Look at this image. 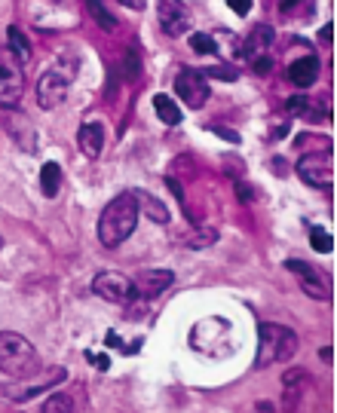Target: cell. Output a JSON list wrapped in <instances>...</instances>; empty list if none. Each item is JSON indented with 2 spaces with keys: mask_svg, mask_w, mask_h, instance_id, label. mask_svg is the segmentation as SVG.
<instances>
[{
  "mask_svg": "<svg viewBox=\"0 0 337 413\" xmlns=\"http://www.w3.org/2000/svg\"><path fill=\"white\" fill-rule=\"evenodd\" d=\"M306 0H279V12L282 16H295V12H304Z\"/></svg>",
  "mask_w": 337,
  "mask_h": 413,
  "instance_id": "cb8c5ba5",
  "label": "cell"
},
{
  "mask_svg": "<svg viewBox=\"0 0 337 413\" xmlns=\"http://www.w3.org/2000/svg\"><path fill=\"white\" fill-rule=\"evenodd\" d=\"M0 248H3V239H0Z\"/></svg>",
  "mask_w": 337,
  "mask_h": 413,
  "instance_id": "1f68e13d",
  "label": "cell"
},
{
  "mask_svg": "<svg viewBox=\"0 0 337 413\" xmlns=\"http://www.w3.org/2000/svg\"><path fill=\"white\" fill-rule=\"evenodd\" d=\"M6 43H10V49H6V53L16 58L19 64H28V62H31V43H28V37L21 34L16 25L6 28Z\"/></svg>",
  "mask_w": 337,
  "mask_h": 413,
  "instance_id": "e0dca14e",
  "label": "cell"
},
{
  "mask_svg": "<svg viewBox=\"0 0 337 413\" xmlns=\"http://www.w3.org/2000/svg\"><path fill=\"white\" fill-rule=\"evenodd\" d=\"M285 270L295 272V276L300 279V288H304L310 297H316V300H328V297H331V294H328L325 279H322V272L316 267H310V263H304V261H285Z\"/></svg>",
  "mask_w": 337,
  "mask_h": 413,
  "instance_id": "30bf717a",
  "label": "cell"
},
{
  "mask_svg": "<svg viewBox=\"0 0 337 413\" xmlns=\"http://www.w3.org/2000/svg\"><path fill=\"white\" fill-rule=\"evenodd\" d=\"M77 77V58L68 55L64 62H58L55 68H49L43 77L37 80V105L43 110L58 107L64 98H68V89Z\"/></svg>",
  "mask_w": 337,
  "mask_h": 413,
  "instance_id": "277c9868",
  "label": "cell"
},
{
  "mask_svg": "<svg viewBox=\"0 0 337 413\" xmlns=\"http://www.w3.org/2000/svg\"><path fill=\"white\" fill-rule=\"evenodd\" d=\"M206 77H215V80H236V71L233 68H211V71H202Z\"/></svg>",
  "mask_w": 337,
  "mask_h": 413,
  "instance_id": "484cf974",
  "label": "cell"
},
{
  "mask_svg": "<svg viewBox=\"0 0 337 413\" xmlns=\"http://www.w3.org/2000/svg\"><path fill=\"white\" fill-rule=\"evenodd\" d=\"M236 196L243 199V202H252V199H258V190H254L252 184H236Z\"/></svg>",
  "mask_w": 337,
  "mask_h": 413,
  "instance_id": "d4e9b609",
  "label": "cell"
},
{
  "mask_svg": "<svg viewBox=\"0 0 337 413\" xmlns=\"http://www.w3.org/2000/svg\"><path fill=\"white\" fill-rule=\"evenodd\" d=\"M132 196H135V202H138V211L144 209V215H148L150 220H157V224H168V209L159 202L157 196H150L148 190H132Z\"/></svg>",
  "mask_w": 337,
  "mask_h": 413,
  "instance_id": "2e32d148",
  "label": "cell"
},
{
  "mask_svg": "<svg viewBox=\"0 0 337 413\" xmlns=\"http://www.w3.org/2000/svg\"><path fill=\"white\" fill-rule=\"evenodd\" d=\"M273 40H276V31H273V28H270V25H254V31L245 37V43L239 46V53H243L248 62H254V58H261V55L270 53Z\"/></svg>",
  "mask_w": 337,
  "mask_h": 413,
  "instance_id": "4fadbf2b",
  "label": "cell"
},
{
  "mask_svg": "<svg viewBox=\"0 0 337 413\" xmlns=\"http://www.w3.org/2000/svg\"><path fill=\"white\" fill-rule=\"evenodd\" d=\"M138 215H141V211H138V202H135V196H132V190L114 196L111 202L105 205L101 218H98V239H101V245H105V248L123 245V242L135 233Z\"/></svg>",
  "mask_w": 337,
  "mask_h": 413,
  "instance_id": "6da1fadb",
  "label": "cell"
},
{
  "mask_svg": "<svg viewBox=\"0 0 337 413\" xmlns=\"http://www.w3.org/2000/svg\"><path fill=\"white\" fill-rule=\"evenodd\" d=\"M0 371L12 380H31L43 371L40 355L16 331H0Z\"/></svg>",
  "mask_w": 337,
  "mask_h": 413,
  "instance_id": "7a4b0ae2",
  "label": "cell"
},
{
  "mask_svg": "<svg viewBox=\"0 0 337 413\" xmlns=\"http://www.w3.org/2000/svg\"><path fill=\"white\" fill-rule=\"evenodd\" d=\"M190 49L200 55H218V40L211 34H190Z\"/></svg>",
  "mask_w": 337,
  "mask_h": 413,
  "instance_id": "ffe728a7",
  "label": "cell"
},
{
  "mask_svg": "<svg viewBox=\"0 0 337 413\" xmlns=\"http://www.w3.org/2000/svg\"><path fill=\"white\" fill-rule=\"evenodd\" d=\"M288 80L297 86V89H310L319 80V58L316 55H304L297 62L288 64Z\"/></svg>",
  "mask_w": 337,
  "mask_h": 413,
  "instance_id": "9a60e30c",
  "label": "cell"
},
{
  "mask_svg": "<svg viewBox=\"0 0 337 413\" xmlns=\"http://www.w3.org/2000/svg\"><path fill=\"white\" fill-rule=\"evenodd\" d=\"M58 187H62V168H58V162H43L40 168V190L46 199L58 196Z\"/></svg>",
  "mask_w": 337,
  "mask_h": 413,
  "instance_id": "ac0fdd59",
  "label": "cell"
},
{
  "mask_svg": "<svg viewBox=\"0 0 337 413\" xmlns=\"http://www.w3.org/2000/svg\"><path fill=\"white\" fill-rule=\"evenodd\" d=\"M21 95H25V77H21V64L10 53H0V107L16 110Z\"/></svg>",
  "mask_w": 337,
  "mask_h": 413,
  "instance_id": "5b68a950",
  "label": "cell"
},
{
  "mask_svg": "<svg viewBox=\"0 0 337 413\" xmlns=\"http://www.w3.org/2000/svg\"><path fill=\"white\" fill-rule=\"evenodd\" d=\"M310 245L316 248L319 254H328L334 248V239H331V233L328 230H322V227H313L310 230Z\"/></svg>",
  "mask_w": 337,
  "mask_h": 413,
  "instance_id": "44dd1931",
  "label": "cell"
},
{
  "mask_svg": "<svg viewBox=\"0 0 337 413\" xmlns=\"http://www.w3.org/2000/svg\"><path fill=\"white\" fill-rule=\"evenodd\" d=\"M77 144H80V150H83L86 159H98L101 147H105V126H101L98 120L83 123V126L77 129Z\"/></svg>",
  "mask_w": 337,
  "mask_h": 413,
  "instance_id": "7c38bea8",
  "label": "cell"
},
{
  "mask_svg": "<svg viewBox=\"0 0 337 413\" xmlns=\"http://www.w3.org/2000/svg\"><path fill=\"white\" fill-rule=\"evenodd\" d=\"M297 175H300V181L310 184V187H328L331 175H334L331 147H328V150H316V153H304V157L297 159Z\"/></svg>",
  "mask_w": 337,
  "mask_h": 413,
  "instance_id": "52a82bcc",
  "label": "cell"
},
{
  "mask_svg": "<svg viewBox=\"0 0 337 413\" xmlns=\"http://www.w3.org/2000/svg\"><path fill=\"white\" fill-rule=\"evenodd\" d=\"M252 68H254V73H267V71H273V58H270V55L254 58V62H252Z\"/></svg>",
  "mask_w": 337,
  "mask_h": 413,
  "instance_id": "4316f807",
  "label": "cell"
},
{
  "mask_svg": "<svg viewBox=\"0 0 337 413\" xmlns=\"http://www.w3.org/2000/svg\"><path fill=\"white\" fill-rule=\"evenodd\" d=\"M215 239H218L215 230H202V227H200V230H196V233L187 239V245H190V248H209Z\"/></svg>",
  "mask_w": 337,
  "mask_h": 413,
  "instance_id": "7402d4cb",
  "label": "cell"
},
{
  "mask_svg": "<svg viewBox=\"0 0 337 413\" xmlns=\"http://www.w3.org/2000/svg\"><path fill=\"white\" fill-rule=\"evenodd\" d=\"M227 3H230V10L236 16H248V10H252V0H227Z\"/></svg>",
  "mask_w": 337,
  "mask_h": 413,
  "instance_id": "83f0119b",
  "label": "cell"
},
{
  "mask_svg": "<svg viewBox=\"0 0 337 413\" xmlns=\"http://www.w3.org/2000/svg\"><path fill=\"white\" fill-rule=\"evenodd\" d=\"M3 129H6V135H10L12 141L21 147V150H28V153L37 150V132L31 129V123H28L21 114H10V116H6Z\"/></svg>",
  "mask_w": 337,
  "mask_h": 413,
  "instance_id": "5bb4252c",
  "label": "cell"
},
{
  "mask_svg": "<svg viewBox=\"0 0 337 413\" xmlns=\"http://www.w3.org/2000/svg\"><path fill=\"white\" fill-rule=\"evenodd\" d=\"M172 282H175V272L172 270H141L135 279H132L138 297H144V300H153L157 294H163Z\"/></svg>",
  "mask_w": 337,
  "mask_h": 413,
  "instance_id": "8fae6325",
  "label": "cell"
},
{
  "mask_svg": "<svg viewBox=\"0 0 337 413\" xmlns=\"http://www.w3.org/2000/svg\"><path fill=\"white\" fill-rule=\"evenodd\" d=\"M153 110H157L159 123H166V126H178L181 123V107L175 105L168 95H157V98H153Z\"/></svg>",
  "mask_w": 337,
  "mask_h": 413,
  "instance_id": "d6986e66",
  "label": "cell"
},
{
  "mask_svg": "<svg viewBox=\"0 0 337 413\" xmlns=\"http://www.w3.org/2000/svg\"><path fill=\"white\" fill-rule=\"evenodd\" d=\"M175 92L181 95V101H184L187 107H202L209 101V77L202 71H193V68H181L178 77H175Z\"/></svg>",
  "mask_w": 337,
  "mask_h": 413,
  "instance_id": "ba28073f",
  "label": "cell"
},
{
  "mask_svg": "<svg viewBox=\"0 0 337 413\" xmlns=\"http://www.w3.org/2000/svg\"><path fill=\"white\" fill-rule=\"evenodd\" d=\"M297 352V334L285 324L276 322H261L258 328V355H254V367H270L288 361Z\"/></svg>",
  "mask_w": 337,
  "mask_h": 413,
  "instance_id": "3957f363",
  "label": "cell"
},
{
  "mask_svg": "<svg viewBox=\"0 0 337 413\" xmlns=\"http://www.w3.org/2000/svg\"><path fill=\"white\" fill-rule=\"evenodd\" d=\"M211 129H215V132H218V135H221V138H227V141L239 144V135H236V132H230V129H218V126H211Z\"/></svg>",
  "mask_w": 337,
  "mask_h": 413,
  "instance_id": "f546056e",
  "label": "cell"
},
{
  "mask_svg": "<svg viewBox=\"0 0 337 413\" xmlns=\"http://www.w3.org/2000/svg\"><path fill=\"white\" fill-rule=\"evenodd\" d=\"M86 358H89L92 364H98V371H107V367H111V358H107V355H95V352H86Z\"/></svg>",
  "mask_w": 337,
  "mask_h": 413,
  "instance_id": "f1b7e54d",
  "label": "cell"
},
{
  "mask_svg": "<svg viewBox=\"0 0 337 413\" xmlns=\"http://www.w3.org/2000/svg\"><path fill=\"white\" fill-rule=\"evenodd\" d=\"M116 3L129 6V10H144V6H148V0H116Z\"/></svg>",
  "mask_w": 337,
  "mask_h": 413,
  "instance_id": "4dcf8cb0",
  "label": "cell"
},
{
  "mask_svg": "<svg viewBox=\"0 0 337 413\" xmlns=\"http://www.w3.org/2000/svg\"><path fill=\"white\" fill-rule=\"evenodd\" d=\"M157 19L168 37H181L190 28V12L181 0H157Z\"/></svg>",
  "mask_w": 337,
  "mask_h": 413,
  "instance_id": "9c48e42d",
  "label": "cell"
},
{
  "mask_svg": "<svg viewBox=\"0 0 337 413\" xmlns=\"http://www.w3.org/2000/svg\"><path fill=\"white\" fill-rule=\"evenodd\" d=\"M43 410L46 413H55V410H74V401H71L68 395H62V392H55L53 398H49L46 404H43Z\"/></svg>",
  "mask_w": 337,
  "mask_h": 413,
  "instance_id": "603a6c76",
  "label": "cell"
},
{
  "mask_svg": "<svg viewBox=\"0 0 337 413\" xmlns=\"http://www.w3.org/2000/svg\"><path fill=\"white\" fill-rule=\"evenodd\" d=\"M92 291L98 294L101 300L107 304H135L138 300V291L132 285V279L120 276V272H98L92 279Z\"/></svg>",
  "mask_w": 337,
  "mask_h": 413,
  "instance_id": "8992f818",
  "label": "cell"
}]
</instances>
